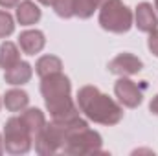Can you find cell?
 <instances>
[{
  "label": "cell",
  "instance_id": "obj_1",
  "mask_svg": "<svg viewBox=\"0 0 158 156\" xmlns=\"http://www.w3.org/2000/svg\"><path fill=\"white\" fill-rule=\"evenodd\" d=\"M77 107L86 119L99 125H116L123 119V107L119 101L103 94L98 86L86 84L77 92Z\"/></svg>",
  "mask_w": 158,
  "mask_h": 156
},
{
  "label": "cell",
  "instance_id": "obj_2",
  "mask_svg": "<svg viewBox=\"0 0 158 156\" xmlns=\"http://www.w3.org/2000/svg\"><path fill=\"white\" fill-rule=\"evenodd\" d=\"M134 24V15L123 0H107L99 7V26L110 33H127Z\"/></svg>",
  "mask_w": 158,
  "mask_h": 156
},
{
  "label": "cell",
  "instance_id": "obj_3",
  "mask_svg": "<svg viewBox=\"0 0 158 156\" xmlns=\"http://www.w3.org/2000/svg\"><path fill=\"white\" fill-rule=\"evenodd\" d=\"M4 149L9 154H26L31 149L33 143V134L30 132V129L24 125V121L20 119V116L9 117L4 125Z\"/></svg>",
  "mask_w": 158,
  "mask_h": 156
},
{
  "label": "cell",
  "instance_id": "obj_4",
  "mask_svg": "<svg viewBox=\"0 0 158 156\" xmlns=\"http://www.w3.org/2000/svg\"><path fill=\"white\" fill-rule=\"evenodd\" d=\"M103 145V138L98 130H92L90 127L74 132L70 136H66L64 147L63 151L66 154L72 156H88V154H103L101 151Z\"/></svg>",
  "mask_w": 158,
  "mask_h": 156
},
{
  "label": "cell",
  "instance_id": "obj_5",
  "mask_svg": "<svg viewBox=\"0 0 158 156\" xmlns=\"http://www.w3.org/2000/svg\"><path fill=\"white\" fill-rule=\"evenodd\" d=\"M33 142H35V151L40 156L53 154V153H57V151H61L64 147L66 132H64V129L59 123L52 121V123H46L35 134Z\"/></svg>",
  "mask_w": 158,
  "mask_h": 156
},
{
  "label": "cell",
  "instance_id": "obj_6",
  "mask_svg": "<svg viewBox=\"0 0 158 156\" xmlns=\"http://www.w3.org/2000/svg\"><path fill=\"white\" fill-rule=\"evenodd\" d=\"M40 94L44 97V105H53L59 103L66 97L72 96V83L63 72L50 74L40 79Z\"/></svg>",
  "mask_w": 158,
  "mask_h": 156
},
{
  "label": "cell",
  "instance_id": "obj_7",
  "mask_svg": "<svg viewBox=\"0 0 158 156\" xmlns=\"http://www.w3.org/2000/svg\"><path fill=\"white\" fill-rule=\"evenodd\" d=\"M114 94L119 105L127 109H136L143 101V90L129 77H119L114 84Z\"/></svg>",
  "mask_w": 158,
  "mask_h": 156
},
{
  "label": "cell",
  "instance_id": "obj_8",
  "mask_svg": "<svg viewBox=\"0 0 158 156\" xmlns=\"http://www.w3.org/2000/svg\"><path fill=\"white\" fill-rule=\"evenodd\" d=\"M109 72L110 74H116L119 77H131L138 72H142L143 68V63L140 57H136L134 53H129V51H123L118 53L114 59L109 61Z\"/></svg>",
  "mask_w": 158,
  "mask_h": 156
},
{
  "label": "cell",
  "instance_id": "obj_9",
  "mask_svg": "<svg viewBox=\"0 0 158 156\" xmlns=\"http://www.w3.org/2000/svg\"><path fill=\"white\" fill-rule=\"evenodd\" d=\"M134 26L143 31V33H151L153 30L158 28V15L153 7V4L149 2H140L136 6L134 11Z\"/></svg>",
  "mask_w": 158,
  "mask_h": 156
},
{
  "label": "cell",
  "instance_id": "obj_10",
  "mask_svg": "<svg viewBox=\"0 0 158 156\" xmlns=\"http://www.w3.org/2000/svg\"><path fill=\"white\" fill-rule=\"evenodd\" d=\"M46 46V37L40 30H24L19 35V48L26 55H35L40 53Z\"/></svg>",
  "mask_w": 158,
  "mask_h": 156
},
{
  "label": "cell",
  "instance_id": "obj_11",
  "mask_svg": "<svg viewBox=\"0 0 158 156\" xmlns=\"http://www.w3.org/2000/svg\"><path fill=\"white\" fill-rule=\"evenodd\" d=\"M31 76H33V66L26 61H19L15 66L4 70V81L11 86H22L30 83Z\"/></svg>",
  "mask_w": 158,
  "mask_h": 156
},
{
  "label": "cell",
  "instance_id": "obj_12",
  "mask_svg": "<svg viewBox=\"0 0 158 156\" xmlns=\"http://www.w3.org/2000/svg\"><path fill=\"white\" fill-rule=\"evenodd\" d=\"M15 17H17V22L20 26H33L40 20L42 11L33 0H22L15 7Z\"/></svg>",
  "mask_w": 158,
  "mask_h": 156
},
{
  "label": "cell",
  "instance_id": "obj_13",
  "mask_svg": "<svg viewBox=\"0 0 158 156\" xmlns=\"http://www.w3.org/2000/svg\"><path fill=\"white\" fill-rule=\"evenodd\" d=\"M2 105L9 112H22L30 105V96H28V92H24L20 88H11V90H7L4 94Z\"/></svg>",
  "mask_w": 158,
  "mask_h": 156
},
{
  "label": "cell",
  "instance_id": "obj_14",
  "mask_svg": "<svg viewBox=\"0 0 158 156\" xmlns=\"http://www.w3.org/2000/svg\"><path fill=\"white\" fill-rule=\"evenodd\" d=\"M19 61H20V48L11 40H4L0 44V68L7 70L15 66Z\"/></svg>",
  "mask_w": 158,
  "mask_h": 156
},
{
  "label": "cell",
  "instance_id": "obj_15",
  "mask_svg": "<svg viewBox=\"0 0 158 156\" xmlns=\"http://www.w3.org/2000/svg\"><path fill=\"white\" fill-rule=\"evenodd\" d=\"M20 119H22L24 125L30 129V132L33 134V138H35V134L39 132L40 129L46 125V116H44V112L39 110V109H33V107L24 109V110L20 112Z\"/></svg>",
  "mask_w": 158,
  "mask_h": 156
},
{
  "label": "cell",
  "instance_id": "obj_16",
  "mask_svg": "<svg viewBox=\"0 0 158 156\" xmlns=\"http://www.w3.org/2000/svg\"><path fill=\"white\" fill-rule=\"evenodd\" d=\"M35 72L40 79L50 76V74H57L63 72V61L57 55H42L35 63Z\"/></svg>",
  "mask_w": 158,
  "mask_h": 156
},
{
  "label": "cell",
  "instance_id": "obj_17",
  "mask_svg": "<svg viewBox=\"0 0 158 156\" xmlns=\"http://www.w3.org/2000/svg\"><path fill=\"white\" fill-rule=\"evenodd\" d=\"M96 11H99V6L96 0H74V17L90 18Z\"/></svg>",
  "mask_w": 158,
  "mask_h": 156
},
{
  "label": "cell",
  "instance_id": "obj_18",
  "mask_svg": "<svg viewBox=\"0 0 158 156\" xmlns=\"http://www.w3.org/2000/svg\"><path fill=\"white\" fill-rule=\"evenodd\" d=\"M15 31V18L9 11L0 9V39H7Z\"/></svg>",
  "mask_w": 158,
  "mask_h": 156
},
{
  "label": "cell",
  "instance_id": "obj_19",
  "mask_svg": "<svg viewBox=\"0 0 158 156\" xmlns=\"http://www.w3.org/2000/svg\"><path fill=\"white\" fill-rule=\"evenodd\" d=\"M52 7L61 18H72L74 17V0H55Z\"/></svg>",
  "mask_w": 158,
  "mask_h": 156
},
{
  "label": "cell",
  "instance_id": "obj_20",
  "mask_svg": "<svg viewBox=\"0 0 158 156\" xmlns=\"http://www.w3.org/2000/svg\"><path fill=\"white\" fill-rule=\"evenodd\" d=\"M147 48H149V51H151L155 57H158V28H156V30H153V31L149 33Z\"/></svg>",
  "mask_w": 158,
  "mask_h": 156
},
{
  "label": "cell",
  "instance_id": "obj_21",
  "mask_svg": "<svg viewBox=\"0 0 158 156\" xmlns=\"http://www.w3.org/2000/svg\"><path fill=\"white\" fill-rule=\"evenodd\" d=\"M19 4H20V0H0V7H4V9L17 7Z\"/></svg>",
  "mask_w": 158,
  "mask_h": 156
},
{
  "label": "cell",
  "instance_id": "obj_22",
  "mask_svg": "<svg viewBox=\"0 0 158 156\" xmlns=\"http://www.w3.org/2000/svg\"><path fill=\"white\" fill-rule=\"evenodd\" d=\"M149 110H151L155 116H158V94L151 99V103H149Z\"/></svg>",
  "mask_w": 158,
  "mask_h": 156
},
{
  "label": "cell",
  "instance_id": "obj_23",
  "mask_svg": "<svg viewBox=\"0 0 158 156\" xmlns=\"http://www.w3.org/2000/svg\"><path fill=\"white\" fill-rule=\"evenodd\" d=\"M39 4H42V6H53V2L55 0H37Z\"/></svg>",
  "mask_w": 158,
  "mask_h": 156
},
{
  "label": "cell",
  "instance_id": "obj_24",
  "mask_svg": "<svg viewBox=\"0 0 158 156\" xmlns=\"http://www.w3.org/2000/svg\"><path fill=\"white\" fill-rule=\"evenodd\" d=\"M2 149H4V140H2V134H0V153H2Z\"/></svg>",
  "mask_w": 158,
  "mask_h": 156
},
{
  "label": "cell",
  "instance_id": "obj_25",
  "mask_svg": "<svg viewBox=\"0 0 158 156\" xmlns=\"http://www.w3.org/2000/svg\"><path fill=\"white\" fill-rule=\"evenodd\" d=\"M96 2H98V6H99V7H101V6H103V4H105V2H107V0H96Z\"/></svg>",
  "mask_w": 158,
  "mask_h": 156
},
{
  "label": "cell",
  "instance_id": "obj_26",
  "mask_svg": "<svg viewBox=\"0 0 158 156\" xmlns=\"http://www.w3.org/2000/svg\"><path fill=\"white\" fill-rule=\"evenodd\" d=\"M155 9L158 11V0H155Z\"/></svg>",
  "mask_w": 158,
  "mask_h": 156
},
{
  "label": "cell",
  "instance_id": "obj_27",
  "mask_svg": "<svg viewBox=\"0 0 158 156\" xmlns=\"http://www.w3.org/2000/svg\"><path fill=\"white\" fill-rule=\"evenodd\" d=\"M0 109H2V97H0Z\"/></svg>",
  "mask_w": 158,
  "mask_h": 156
}]
</instances>
